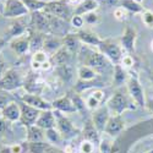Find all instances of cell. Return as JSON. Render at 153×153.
I'll list each match as a JSON object with an SVG mask.
<instances>
[{
    "label": "cell",
    "instance_id": "17",
    "mask_svg": "<svg viewBox=\"0 0 153 153\" xmlns=\"http://www.w3.org/2000/svg\"><path fill=\"white\" fill-rule=\"evenodd\" d=\"M110 115L111 114H110V111H109L107 105H102L98 109L93 110L92 115H91V120H92V123L94 124V126L97 127V130L100 134L104 131V127H105Z\"/></svg>",
    "mask_w": 153,
    "mask_h": 153
},
{
    "label": "cell",
    "instance_id": "38",
    "mask_svg": "<svg viewBox=\"0 0 153 153\" xmlns=\"http://www.w3.org/2000/svg\"><path fill=\"white\" fill-rule=\"evenodd\" d=\"M113 148H114L113 137H110L108 135L100 136V141H99V145H98V152L99 153H113Z\"/></svg>",
    "mask_w": 153,
    "mask_h": 153
},
{
    "label": "cell",
    "instance_id": "31",
    "mask_svg": "<svg viewBox=\"0 0 153 153\" xmlns=\"http://www.w3.org/2000/svg\"><path fill=\"white\" fill-rule=\"evenodd\" d=\"M76 75H77V80L80 81H93L100 76L96 70L86 65H80L76 70Z\"/></svg>",
    "mask_w": 153,
    "mask_h": 153
},
{
    "label": "cell",
    "instance_id": "30",
    "mask_svg": "<svg viewBox=\"0 0 153 153\" xmlns=\"http://www.w3.org/2000/svg\"><path fill=\"white\" fill-rule=\"evenodd\" d=\"M48 60H50V55L48 53H45L44 50H38V52L32 53L31 56V66L32 70L36 71H41V68L44 62H47Z\"/></svg>",
    "mask_w": 153,
    "mask_h": 153
},
{
    "label": "cell",
    "instance_id": "5",
    "mask_svg": "<svg viewBox=\"0 0 153 153\" xmlns=\"http://www.w3.org/2000/svg\"><path fill=\"white\" fill-rule=\"evenodd\" d=\"M43 11L48 15L59 17L68 22H70L74 15V11L71 10L69 0H50V1L47 3Z\"/></svg>",
    "mask_w": 153,
    "mask_h": 153
},
{
    "label": "cell",
    "instance_id": "51",
    "mask_svg": "<svg viewBox=\"0 0 153 153\" xmlns=\"http://www.w3.org/2000/svg\"><path fill=\"white\" fill-rule=\"evenodd\" d=\"M9 124L5 119H3L1 117H0V134H4L5 131H7V127H9Z\"/></svg>",
    "mask_w": 153,
    "mask_h": 153
},
{
    "label": "cell",
    "instance_id": "24",
    "mask_svg": "<svg viewBox=\"0 0 153 153\" xmlns=\"http://www.w3.org/2000/svg\"><path fill=\"white\" fill-rule=\"evenodd\" d=\"M36 125L39 126L43 130H48V129H52V127H55L56 126V119H55L53 109L52 110H42Z\"/></svg>",
    "mask_w": 153,
    "mask_h": 153
},
{
    "label": "cell",
    "instance_id": "49",
    "mask_svg": "<svg viewBox=\"0 0 153 153\" xmlns=\"http://www.w3.org/2000/svg\"><path fill=\"white\" fill-rule=\"evenodd\" d=\"M85 100H86V105H87V108L90 109V110H96V109H98L99 107L103 105V104H100L98 100H96L92 96H88Z\"/></svg>",
    "mask_w": 153,
    "mask_h": 153
},
{
    "label": "cell",
    "instance_id": "12",
    "mask_svg": "<svg viewBox=\"0 0 153 153\" xmlns=\"http://www.w3.org/2000/svg\"><path fill=\"white\" fill-rule=\"evenodd\" d=\"M45 82L42 80V77L36 72H30L26 77H25L23 82V88L26 90V93L31 94H39L44 90Z\"/></svg>",
    "mask_w": 153,
    "mask_h": 153
},
{
    "label": "cell",
    "instance_id": "1",
    "mask_svg": "<svg viewBox=\"0 0 153 153\" xmlns=\"http://www.w3.org/2000/svg\"><path fill=\"white\" fill-rule=\"evenodd\" d=\"M79 55L82 61L81 65L90 66L93 70H96L99 75L103 74L108 69H113L114 65L110 62V60L99 50H96L93 47L88 45H81L79 50Z\"/></svg>",
    "mask_w": 153,
    "mask_h": 153
},
{
    "label": "cell",
    "instance_id": "45",
    "mask_svg": "<svg viewBox=\"0 0 153 153\" xmlns=\"http://www.w3.org/2000/svg\"><path fill=\"white\" fill-rule=\"evenodd\" d=\"M83 20H85V23L90 25V26H93V25H96V23L99 22V15L97 14L96 11L88 12V14L83 15Z\"/></svg>",
    "mask_w": 153,
    "mask_h": 153
},
{
    "label": "cell",
    "instance_id": "32",
    "mask_svg": "<svg viewBox=\"0 0 153 153\" xmlns=\"http://www.w3.org/2000/svg\"><path fill=\"white\" fill-rule=\"evenodd\" d=\"M30 45H31V52L34 53V52H38V50H42L43 49V43H44V39H45V36L47 34H43V33H39V32H36V31H32L30 28Z\"/></svg>",
    "mask_w": 153,
    "mask_h": 153
},
{
    "label": "cell",
    "instance_id": "21",
    "mask_svg": "<svg viewBox=\"0 0 153 153\" xmlns=\"http://www.w3.org/2000/svg\"><path fill=\"white\" fill-rule=\"evenodd\" d=\"M1 111V118L5 119L7 123H16L20 121L21 118V109L20 104L17 100H12L11 103H9Z\"/></svg>",
    "mask_w": 153,
    "mask_h": 153
},
{
    "label": "cell",
    "instance_id": "46",
    "mask_svg": "<svg viewBox=\"0 0 153 153\" xmlns=\"http://www.w3.org/2000/svg\"><path fill=\"white\" fill-rule=\"evenodd\" d=\"M70 25H71V27H74V28L82 30L83 25H85L83 16H80V15H72V17H71V20H70Z\"/></svg>",
    "mask_w": 153,
    "mask_h": 153
},
{
    "label": "cell",
    "instance_id": "4",
    "mask_svg": "<svg viewBox=\"0 0 153 153\" xmlns=\"http://www.w3.org/2000/svg\"><path fill=\"white\" fill-rule=\"evenodd\" d=\"M99 52L103 53L109 60L113 65H118L120 64L123 56L126 54L125 50L123 49L121 44L118 43L117 41L111 39V38H107V39H103L100 43V45L98 47Z\"/></svg>",
    "mask_w": 153,
    "mask_h": 153
},
{
    "label": "cell",
    "instance_id": "10",
    "mask_svg": "<svg viewBox=\"0 0 153 153\" xmlns=\"http://www.w3.org/2000/svg\"><path fill=\"white\" fill-rule=\"evenodd\" d=\"M30 28L32 31L39 32L43 34H50L49 20H48L47 14L43 10L34 11L30 14Z\"/></svg>",
    "mask_w": 153,
    "mask_h": 153
},
{
    "label": "cell",
    "instance_id": "36",
    "mask_svg": "<svg viewBox=\"0 0 153 153\" xmlns=\"http://www.w3.org/2000/svg\"><path fill=\"white\" fill-rule=\"evenodd\" d=\"M68 94L70 96V98H71V100H72V103H74V105H75V108H76V111H77V113H80V114H82V115H85V114L87 113V110H90V109L87 108V105H86L85 98H83L80 93H76V92L74 91V92H69Z\"/></svg>",
    "mask_w": 153,
    "mask_h": 153
},
{
    "label": "cell",
    "instance_id": "41",
    "mask_svg": "<svg viewBox=\"0 0 153 153\" xmlns=\"http://www.w3.org/2000/svg\"><path fill=\"white\" fill-rule=\"evenodd\" d=\"M141 20L147 28H153V10L145 9L141 14Z\"/></svg>",
    "mask_w": 153,
    "mask_h": 153
},
{
    "label": "cell",
    "instance_id": "52",
    "mask_svg": "<svg viewBox=\"0 0 153 153\" xmlns=\"http://www.w3.org/2000/svg\"><path fill=\"white\" fill-rule=\"evenodd\" d=\"M5 71H6V64L3 59V56L0 55V79H1V76L5 74Z\"/></svg>",
    "mask_w": 153,
    "mask_h": 153
},
{
    "label": "cell",
    "instance_id": "2",
    "mask_svg": "<svg viewBox=\"0 0 153 153\" xmlns=\"http://www.w3.org/2000/svg\"><path fill=\"white\" fill-rule=\"evenodd\" d=\"M110 111L111 115H123L124 111L126 110H136L137 104L131 99L129 93L124 92L121 88L118 90L111 94V97L107 100L105 104Z\"/></svg>",
    "mask_w": 153,
    "mask_h": 153
},
{
    "label": "cell",
    "instance_id": "25",
    "mask_svg": "<svg viewBox=\"0 0 153 153\" xmlns=\"http://www.w3.org/2000/svg\"><path fill=\"white\" fill-rule=\"evenodd\" d=\"M61 47H62V38L55 37L53 34H47L42 50H44V52L48 53L49 55H53Z\"/></svg>",
    "mask_w": 153,
    "mask_h": 153
},
{
    "label": "cell",
    "instance_id": "9",
    "mask_svg": "<svg viewBox=\"0 0 153 153\" xmlns=\"http://www.w3.org/2000/svg\"><path fill=\"white\" fill-rule=\"evenodd\" d=\"M30 31V21L27 23L26 21V16L25 17H20V19H14L10 25H9V27L5 32V39L6 42L11 41V39H14V38H17V37H21V36H25V34H27Z\"/></svg>",
    "mask_w": 153,
    "mask_h": 153
},
{
    "label": "cell",
    "instance_id": "39",
    "mask_svg": "<svg viewBox=\"0 0 153 153\" xmlns=\"http://www.w3.org/2000/svg\"><path fill=\"white\" fill-rule=\"evenodd\" d=\"M22 3L25 4V6L27 7V10L31 14V12H34V11L44 10L48 1L47 0H22Z\"/></svg>",
    "mask_w": 153,
    "mask_h": 153
},
{
    "label": "cell",
    "instance_id": "59",
    "mask_svg": "<svg viewBox=\"0 0 153 153\" xmlns=\"http://www.w3.org/2000/svg\"><path fill=\"white\" fill-rule=\"evenodd\" d=\"M76 1H77V0H69V3H70V4H75Z\"/></svg>",
    "mask_w": 153,
    "mask_h": 153
},
{
    "label": "cell",
    "instance_id": "18",
    "mask_svg": "<svg viewBox=\"0 0 153 153\" xmlns=\"http://www.w3.org/2000/svg\"><path fill=\"white\" fill-rule=\"evenodd\" d=\"M30 33V31H28ZM25 34L17 38H14L9 42V45L11 48V50L14 53H16L17 55H25L27 54L28 52H31V45H30V36Z\"/></svg>",
    "mask_w": 153,
    "mask_h": 153
},
{
    "label": "cell",
    "instance_id": "40",
    "mask_svg": "<svg viewBox=\"0 0 153 153\" xmlns=\"http://www.w3.org/2000/svg\"><path fill=\"white\" fill-rule=\"evenodd\" d=\"M79 152L80 153H97L98 152V146H96L91 141L82 140L80 146H79Z\"/></svg>",
    "mask_w": 153,
    "mask_h": 153
},
{
    "label": "cell",
    "instance_id": "62",
    "mask_svg": "<svg viewBox=\"0 0 153 153\" xmlns=\"http://www.w3.org/2000/svg\"><path fill=\"white\" fill-rule=\"evenodd\" d=\"M136 1H137V3H140V4H141V3L143 1V0H136Z\"/></svg>",
    "mask_w": 153,
    "mask_h": 153
},
{
    "label": "cell",
    "instance_id": "13",
    "mask_svg": "<svg viewBox=\"0 0 153 153\" xmlns=\"http://www.w3.org/2000/svg\"><path fill=\"white\" fill-rule=\"evenodd\" d=\"M47 16L49 20L50 34L59 37V38H64L68 33H70V27H71L70 22L61 20L59 17H55V16H52V15H48V14H47Z\"/></svg>",
    "mask_w": 153,
    "mask_h": 153
},
{
    "label": "cell",
    "instance_id": "43",
    "mask_svg": "<svg viewBox=\"0 0 153 153\" xmlns=\"http://www.w3.org/2000/svg\"><path fill=\"white\" fill-rule=\"evenodd\" d=\"M135 64H136L135 58H134L132 55H130V54H125V55L123 56L121 61H120V65H121L124 69H126L127 71H130V70L135 66Z\"/></svg>",
    "mask_w": 153,
    "mask_h": 153
},
{
    "label": "cell",
    "instance_id": "56",
    "mask_svg": "<svg viewBox=\"0 0 153 153\" xmlns=\"http://www.w3.org/2000/svg\"><path fill=\"white\" fill-rule=\"evenodd\" d=\"M148 107H149V109H151V111L153 113V99L149 102V104H148Z\"/></svg>",
    "mask_w": 153,
    "mask_h": 153
},
{
    "label": "cell",
    "instance_id": "26",
    "mask_svg": "<svg viewBox=\"0 0 153 153\" xmlns=\"http://www.w3.org/2000/svg\"><path fill=\"white\" fill-rule=\"evenodd\" d=\"M81 41L79 39V37L76 33H68L65 37L62 38V45L65 47L72 55H76L79 53V50L81 48Z\"/></svg>",
    "mask_w": 153,
    "mask_h": 153
},
{
    "label": "cell",
    "instance_id": "8",
    "mask_svg": "<svg viewBox=\"0 0 153 153\" xmlns=\"http://www.w3.org/2000/svg\"><path fill=\"white\" fill-rule=\"evenodd\" d=\"M30 15V11L25 6L22 0H5L3 16L5 19H20Z\"/></svg>",
    "mask_w": 153,
    "mask_h": 153
},
{
    "label": "cell",
    "instance_id": "20",
    "mask_svg": "<svg viewBox=\"0 0 153 153\" xmlns=\"http://www.w3.org/2000/svg\"><path fill=\"white\" fill-rule=\"evenodd\" d=\"M76 34H77L79 39L81 41L82 44L85 45H88V47H93V48H98L102 43V38L93 31L91 30H79L77 32H76Z\"/></svg>",
    "mask_w": 153,
    "mask_h": 153
},
{
    "label": "cell",
    "instance_id": "6",
    "mask_svg": "<svg viewBox=\"0 0 153 153\" xmlns=\"http://www.w3.org/2000/svg\"><path fill=\"white\" fill-rule=\"evenodd\" d=\"M54 115H55V119H56V129L59 130V132L61 134V136L64 137V140H71V138H75L76 136H79L81 134V130L77 129L72 121L65 117V114H62L58 110H54Z\"/></svg>",
    "mask_w": 153,
    "mask_h": 153
},
{
    "label": "cell",
    "instance_id": "55",
    "mask_svg": "<svg viewBox=\"0 0 153 153\" xmlns=\"http://www.w3.org/2000/svg\"><path fill=\"white\" fill-rule=\"evenodd\" d=\"M5 44H6V39H5V38H0V50L4 48Z\"/></svg>",
    "mask_w": 153,
    "mask_h": 153
},
{
    "label": "cell",
    "instance_id": "28",
    "mask_svg": "<svg viewBox=\"0 0 153 153\" xmlns=\"http://www.w3.org/2000/svg\"><path fill=\"white\" fill-rule=\"evenodd\" d=\"M27 129V137L26 141L28 143H37V142H45V130L41 129L39 126L32 125L26 127Z\"/></svg>",
    "mask_w": 153,
    "mask_h": 153
},
{
    "label": "cell",
    "instance_id": "27",
    "mask_svg": "<svg viewBox=\"0 0 153 153\" xmlns=\"http://www.w3.org/2000/svg\"><path fill=\"white\" fill-rule=\"evenodd\" d=\"M127 79H129V71L124 69L120 64L114 65V68H113V86L120 88L121 86L126 85Z\"/></svg>",
    "mask_w": 153,
    "mask_h": 153
},
{
    "label": "cell",
    "instance_id": "53",
    "mask_svg": "<svg viewBox=\"0 0 153 153\" xmlns=\"http://www.w3.org/2000/svg\"><path fill=\"white\" fill-rule=\"evenodd\" d=\"M64 153H77V152H76V148L74 145L69 143L65 146V148H64Z\"/></svg>",
    "mask_w": 153,
    "mask_h": 153
},
{
    "label": "cell",
    "instance_id": "48",
    "mask_svg": "<svg viewBox=\"0 0 153 153\" xmlns=\"http://www.w3.org/2000/svg\"><path fill=\"white\" fill-rule=\"evenodd\" d=\"M90 96H92L96 100H98L100 104L105 100V92L102 90V88H94V90H92V92H91Z\"/></svg>",
    "mask_w": 153,
    "mask_h": 153
},
{
    "label": "cell",
    "instance_id": "44",
    "mask_svg": "<svg viewBox=\"0 0 153 153\" xmlns=\"http://www.w3.org/2000/svg\"><path fill=\"white\" fill-rule=\"evenodd\" d=\"M12 100H14V98L11 97L10 92L0 90V110H3L9 103H11Z\"/></svg>",
    "mask_w": 153,
    "mask_h": 153
},
{
    "label": "cell",
    "instance_id": "23",
    "mask_svg": "<svg viewBox=\"0 0 153 153\" xmlns=\"http://www.w3.org/2000/svg\"><path fill=\"white\" fill-rule=\"evenodd\" d=\"M75 55H72L65 47H61L58 52H55L53 55H50V61H52L53 66H61V65H66V64H71V60Z\"/></svg>",
    "mask_w": 153,
    "mask_h": 153
},
{
    "label": "cell",
    "instance_id": "33",
    "mask_svg": "<svg viewBox=\"0 0 153 153\" xmlns=\"http://www.w3.org/2000/svg\"><path fill=\"white\" fill-rule=\"evenodd\" d=\"M55 69V72H56V76L60 79L61 82L64 83H69L72 81L74 79V68L71 66V64H66V65H61V66H56L54 68Z\"/></svg>",
    "mask_w": 153,
    "mask_h": 153
},
{
    "label": "cell",
    "instance_id": "42",
    "mask_svg": "<svg viewBox=\"0 0 153 153\" xmlns=\"http://www.w3.org/2000/svg\"><path fill=\"white\" fill-rule=\"evenodd\" d=\"M28 149V146H25L22 143H14V145H9L3 148L5 153H25V151Z\"/></svg>",
    "mask_w": 153,
    "mask_h": 153
},
{
    "label": "cell",
    "instance_id": "15",
    "mask_svg": "<svg viewBox=\"0 0 153 153\" xmlns=\"http://www.w3.org/2000/svg\"><path fill=\"white\" fill-rule=\"evenodd\" d=\"M125 130V120L123 115H110L103 134L110 136V137H117Z\"/></svg>",
    "mask_w": 153,
    "mask_h": 153
},
{
    "label": "cell",
    "instance_id": "22",
    "mask_svg": "<svg viewBox=\"0 0 153 153\" xmlns=\"http://www.w3.org/2000/svg\"><path fill=\"white\" fill-rule=\"evenodd\" d=\"M82 135H83V137H85L83 140H87V141L93 142L96 146L99 145L102 134L97 130V127L94 126V124L92 123L91 119H87V120L85 121L83 129H82Z\"/></svg>",
    "mask_w": 153,
    "mask_h": 153
},
{
    "label": "cell",
    "instance_id": "35",
    "mask_svg": "<svg viewBox=\"0 0 153 153\" xmlns=\"http://www.w3.org/2000/svg\"><path fill=\"white\" fill-rule=\"evenodd\" d=\"M45 141L49 145L56 147V146L61 145L65 140H64V137L61 136V134L59 132V130L56 127H52V129L45 130Z\"/></svg>",
    "mask_w": 153,
    "mask_h": 153
},
{
    "label": "cell",
    "instance_id": "16",
    "mask_svg": "<svg viewBox=\"0 0 153 153\" xmlns=\"http://www.w3.org/2000/svg\"><path fill=\"white\" fill-rule=\"evenodd\" d=\"M20 102H23L36 109L39 110H52V103L48 100H45L44 98H42V96L39 94H31V93H25L20 97Z\"/></svg>",
    "mask_w": 153,
    "mask_h": 153
},
{
    "label": "cell",
    "instance_id": "3",
    "mask_svg": "<svg viewBox=\"0 0 153 153\" xmlns=\"http://www.w3.org/2000/svg\"><path fill=\"white\" fill-rule=\"evenodd\" d=\"M126 91L131 97V99L137 104L140 108H146V97H145V91L143 87L140 82V77L136 71H129V79L126 82Z\"/></svg>",
    "mask_w": 153,
    "mask_h": 153
},
{
    "label": "cell",
    "instance_id": "7",
    "mask_svg": "<svg viewBox=\"0 0 153 153\" xmlns=\"http://www.w3.org/2000/svg\"><path fill=\"white\" fill-rule=\"evenodd\" d=\"M25 79L22 75L14 68H10L5 71V74L0 79V90H4L7 92L16 91L19 88L23 87Z\"/></svg>",
    "mask_w": 153,
    "mask_h": 153
},
{
    "label": "cell",
    "instance_id": "60",
    "mask_svg": "<svg viewBox=\"0 0 153 153\" xmlns=\"http://www.w3.org/2000/svg\"><path fill=\"white\" fill-rule=\"evenodd\" d=\"M151 49H152V52H153V39L151 41Z\"/></svg>",
    "mask_w": 153,
    "mask_h": 153
},
{
    "label": "cell",
    "instance_id": "50",
    "mask_svg": "<svg viewBox=\"0 0 153 153\" xmlns=\"http://www.w3.org/2000/svg\"><path fill=\"white\" fill-rule=\"evenodd\" d=\"M97 3L99 6H104L107 9L119 6V0H97Z\"/></svg>",
    "mask_w": 153,
    "mask_h": 153
},
{
    "label": "cell",
    "instance_id": "61",
    "mask_svg": "<svg viewBox=\"0 0 153 153\" xmlns=\"http://www.w3.org/2000/svg\"><path fill=\"white\" fill-rule=\"evenodd\" d=\"M145 153H153V149H149V151H147V152H145Z\"/></svg>",
    "mask_w": 153,
    "mask_h": 153
},
{
    "label": "cell",
    "instance_id": "57",
    "mask_svg": "<svg viewBox=\"0 0 153 153\" xmlns=\"http://www.w3.org/2000/svg\"><path fill=\"white\" fill-rule=\"evenodd\" d=\"M3 9H4V5L0 3V15H3Z\"/></svg>",
    "mask_w": 153,
    "mask_h": 153
},
{
    "label": "cell",
    "instance_id": "58",
    "mask_svg": "<svg viewBox=\"0 0 153 153\" xmlns=\"http://www.w3.org/2000/svg\"><path fill=\"white\" fill-rule=\"evenodd\" d=\"M149 79H151V82H152V87H153V74L149 72Z\"/></svg>",
    "mask_w": 153,
    "mask_h": 153
},
{
    "label": "cell",
    "instance_id": "11",
    "mask_svg": "<svg viewBox=\"0 0 153 153\" xmlns=\"http://www.w3.org/2000/svg\"><path fill=\"white\" fill-rule=\"evenodd\" d=\"M19 104H20V109H21V118H20L19 123L26 127L36 125L42 110L36 109L26 103H23V102H19Z\"/></svg>",
    "mask_w": 153,
    "mask_h": 153
},
{
    "label": "cell",
    "instance_id": "29",
    "mask_svg": "<svg viewBox=\"0 0 153 153\" xmlns=\"http://www.w3.org/2000/svg\"><path fill=\"white\" fill-rule=\"evenodd\" d=\"M99 7L97 0H82V1L74 9V15L83 16L88 12H93Z\"/></svg>",
    "mask_w": 153,
    "mask_h": 153
},
{
    "label": "cell",
    "instance_id": "14",
    "mask_svg": "<svg viewBox=\"0 0 153 153\" xmlns=\"http://www.w3.org/2000/svg\"><path fill=\"white\" fill-rule=\"evenodd\" d=\"M136 39H137V31L134 27L126 26L124 30V33L120 38V44L126 54H130V55L135 54Z\"/></svg>",
    "mask_w": 153,
    "mask_h": 153
},
{
    "label": "cell",
    "instance_id": "47",
    "mask_svg": "<svg viewBox=\"0 0 153 153\" xmlns=\"http://www.w3.org/2000/svg\"><path fill=\"white\" fill-rule=\"evenodd\" d=\"M127 16H129V12H127L124 7L121 6H117L115 9H114V17H115L118 21H125L127 19Z\"/></svg>",
    "mask_w": 153,
    "mask_h": 153
},
{
    "label": "cell",
    "instance_id": "34",
    "mask_svg": "<svg viewBox=\"0 0 153 153\" xmlns=\"http://www.w3.org/2000/svg\"><path fill=\"white\" fill-rule=\"evenodd\" d=\"M98 79H96L93 81H80V80H77L75 82V85H74V91L76 93L81 94V93H83L87 90H91V88H92V90H94V88H100L102 82Z\"/></svg>",
    "mask_w": 153,
    "mask_h": 153
},
{
    "label": "cell",
    "instance_id": "63",
    "mask_svg": "<svg viewBox=\"0 0 153 153\" xmlns=\"http://www.w3.org/2000/svg\"><path fill=\"white\" fill-rule=\"evenodd\" d=\"M97 153H99V152H97Z\"/></svg>",
    "mask_w": 153,
    "mask_h": 153
},
{
    "label": "cell",
    "instance_id": "37",
    "mask_svg": "<svg viewBox=\"0 0 153 153\" xmlns=\"http://www.w3.org/2000/svg\"><path fill=\"white\" fill-rule=\"evenodd\" d=\"M119 6L124 7L129 14H142L145 7L136 0H119Z\"/></svg>",
    "mask_w": 153,
    "mask_h": 153
},
{
    "label": "cell",
    "instance_id": "19",
    "mask_svg": "<svg viewBox=\"0 0 153 153\" xmlns=\"http://www.w3.org/2000/svg\"><path fill=\"white\" fill-rule=\"evenodd\" d=\"M52 107H53L54 110H58V111H60L62 114H74V113H77L69 94L61 96V97L54 99L52 102Z\"/></svg>",
    "mask_w": 153,
    "mask_h": 153
},
{
    "label": "cell",
    "instance_id": "64",
    "mask_svg": "<svg viewBox=\"0 0 153 153\" xmlns=\"http://www.w3.org/2000/svg\"><path fill=\"white\" fill-rule=\"evenodd\" d=\"M77 153H80V152H77Z\"/></svg>",
    "mask_w": 153,
    "mask_h": 153
},
{
    "label": "cell",
    "instance_id": "54",
    "mask_svg": "<svg viewBox=\"0 0 153 153\" xmlns=\"http://www.w3.org/2000/svg\"><path fill=\"white\" fill-rule=\"evenodd\" d=\"M44 153H62V152H60L56 147H54L52 145H48V147H47V149H45Z\"/></svg>",
    "mask_w": 153,
    "mask_h": 153
}]
</instances>
